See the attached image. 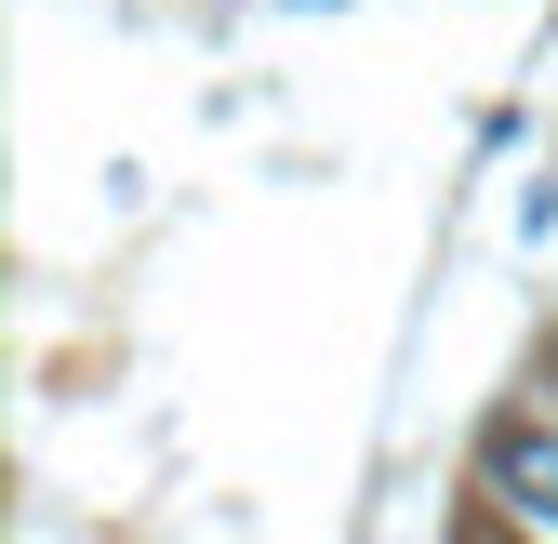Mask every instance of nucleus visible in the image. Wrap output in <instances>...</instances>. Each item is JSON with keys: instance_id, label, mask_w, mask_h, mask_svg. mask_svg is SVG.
Masks as SVG:
<instances>
[{"instance_id": "nucleus-1", "label": "nucleus", "mask_w": 558, "mask_h": 544, "mask_svg": "<svg viewBox=\"0 0 558 544\" xmlns=\"http://www.w3.org/2000/svg\"><path fill=\"white\" fill-rule=\"evenodd\" d=\"M493 492L558 531V425H506V438H493Z\"/></svg>"}]
</instances>
